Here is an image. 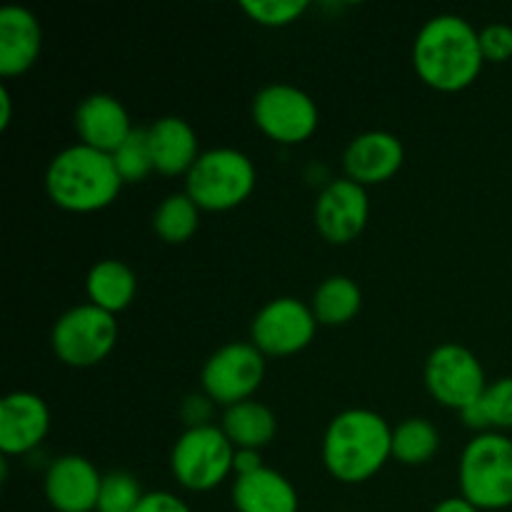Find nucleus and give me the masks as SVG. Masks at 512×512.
<instances>
[{"label":"nucleus","instance_id":"nucleus-31","mask_svg":"<svg viewBox=\"0 0 512 512\" xmlns=\"http://www.w3.org/2000/svg\"><path fill=\"white\" fill-rule=\"evenodd\" d=\"M135 512H193L185 500H180L175 493L168 490H153V493H145L140 505Z\"/></svg>","mask_w":512,"mask_h":512},{"label":"nucleus","instance_id":"nucleus-25","mask_svg":"<svg viewBox=\"0 0 512 512\" xmlns=\"http://www.w3.org/2000/svg\"><path fill=\"white\" fill-rule=\"evenodd\" d=\"M440 450V430L428 418H408L393 428V458L403 465H425Z\"/></svg>","mask_w":512,"mask_h":512},{"label":"nucleus","instance_id":"nucleus-23","mask_svg":"<svg viewBox=\"0 0 512 512\" xmlns=\"http://www.w3.org/2000/svg\"><path fill=\"white\" fill-rule=\"evenodd\" d=\"M460 415H463L465 425L478 433L512 430V375L490 383L480 400H475Z\"/></svg>","mask_w":512,"mask_h":512},{"label":"nucleus","instance_id":"nucleus-29","mask_svg":"<svg viewBox=\"0 0 512 512\" xmlns=\"http://www.w3.org/2000/svg\"><path fill=\"white\" fill-rule=\"evenodd\" d=\"M480 48L485 63H505L512 58V25L490 23L480 30Z\"/></svg>","mask_w":512,"mask_h":512},{"label":"nucleus","instance_id":"nucleus-8","mask_svg":"<svg viewBox=\"0 0 512 512\" xmlns=\"http://www.w3.org/2000/svg\"><path fill=\"white\" fill-rule=\"evenodd\" d=\"M253 120L260 133L283 145H298L318 130V103L293 83H270L253 98Z\"/></svg>","mask_w":512,"mask_h":512},{"label":"nucleus","instance_id":"nucleus-28","mask_svg":"<svg viewBox=\"0 0 512 512\" xmlns=\"http://www.w3.org/2000/svg\"><path fill=\"white\" fill-rule=\"evenodd\" d=\"M310 8L308 0H243L240 10L248 15L250 20L268 28H280V25H290L305 15Z\"/></svg>","mask_w":512,"mask_h":512},{"label":"nucleus","instance_id":"nucleus-24","mask_svg":"<svg viewBox=\"0 0 512 512\" xmlns=\"http://www.w3.org/2000/svg\"><path fill=\"white\" fill-rule=\"evenodd\" d=\"M200 228V208L188 193H173L155 208L153 230L170 245L188 243Z\"/></svg>","mask_w":512,"mask_h":512},{"label":"nucleus","instance_id":"nucleus-11","mask_svg":"<svg viewBox=\"0 0 512 512\" xmlns=\"http://www.w3.org/2000/svg\"><path fill=\"white\" fill-rule=\"evenodd\" d=\"M318 318L313 308L293 295H280L268 300L263 308L255 313L250 325V343L263 355H295L308 348L318 330Z\"/></svg>","mask_w":512,"mask_h":512},{"label":"nucleus","instance_id":"nucleus-30","mask_svg":"<svg viewBox=\"0 0 512 512\" xmlns=\"http://www.w3.org/2000/svg\"><path fill=\"white\" fill-rule=\"evenodd\" d=\"M215 403L205 393H193L183 400L180 405V418L185 420L188 428H200V425H213L210 418H213Z\"/></svg>","mask_w":512,"mask_h":512},{"label":"nucleus","instance_id":"nucleus-5","mask_svg":"<svg viewBox=\"0 0 512 512\" xmlns=\"http://www.w3.org/2000/svg\"><path fill=\"white\" fill-rule=\"evenodd\" d=\"M460 495L478 510L512 508V440L478 433L460 455Z\"/></svg>","mask_w":512,"mask_h":512},{"label":"nucleus","instance_id":"nucleus-13","mask_svg":"<svg viewBox=\"0 0 512 512\" xmlns=\"http://www.w3.org/2000/svg\"><path fill=\"white\" fill-rule=\"evenodd\" d=\"M103 475L93 460L83 455H60L45 470V498L58 512H95L98 510Z\"/></svg>","mask_w":512,"mask_h":512},{"label":"nucleus","instance_id":"nucleus-6","mask_svg":"<svg viewBox=\"0 0 512 512\" xmlns=\"http://www.w3.org/2000/svg\"><path fill=\"white\" fill-rule=\"evenodd\" d=\"M235 450L220 425L185 428L170 450V470L185 490L208 493L233 473Z\"/></svg>","mask_w":512,"mask_h":512},{"label":"nucleus","instance_id":"nucleus-20","mask_svg":"<svg viewBox=\"0 0 512 512\" xmlns=\"http://www.w3.org/2000/svg\"><path fill=\"white\" fill-rule=\"evenodd\" d=\"M85 293H88V303L98 305V308L108 310V313H120V310L130 308L138 293V278H135L133 268L123 260L105 258L98 260L93 268L88 270L85 278Z\"/></svg>","mask_w":512,"mask_h":512},{"label":"nucleus","instance_id":"nucleus-26","mask_svg":"<svg viewBox=\"0 0 512 512\" xmlns=\"http://www.w3.org/2000/svg\"><path fill=\"white\" fill-rule=\"evenodd\" d=\"M123 183H140L155 170L153 150H150L148 128H135L123 145L113 153Z\"/></svg>","mask_w":512,"mask_h":512},{"label":"nucleus","instance_id":"nucleus-22","mask_svg":"<svg viewBox=\"0 0 512 512\" xmlns=\"http://www.w3.org/2000/svg\"><path fill=\"white\" fill-rule=\"evenodd\" d=\"M310 308L320 325H345L363 308V290L348 275H330L315 288Z\"/></svg>","mask_w":512,"mask_h":512},{"label":"nucleus","instance_id":"nucleus-33","mask_svg":"<svg viewBox=\"0 0 512 512\" xmlns=\"http://www.w3.org/2000/svg\"><path fill=\"white\" fill-rule=\"evenodd\" d=\"M433 512H483L475 508L470 500H465L463 495H455V498H445L435 505Z\"/></svg>","mask_w":512,"mask_h":512},{"label":"nucleus","instance_id":"nucleus-4","mask_svg":"<svg viewBox=\"0 0 512 512\" xmlns=\"http://www.w3.org/2000/svg\"><path fill=\"white\" fill-rule=\"evenodd\" d=\"M255 180L258 170L250 155L230 145H220L200 153L190 173L185 175V193L200 210L223 213L250 198Z\"/></svg>","mask_w":512,"mask_h":512},{"label":"nucleus","instance_id":"nucleus-18","mask_svg":"<svg viewBox=\"0 0 512 512\" xmlns=\"http://www.w3.org/2000/svg\"><path fill=\"white\" fill-rule=\"evenodd\" d=\"M155 170L163 175H188L200 158L198 133L180 115H163L148 125Z\"/></svg>","mask_w":512,"mask_h":512},{"label":"nucleus","instance_id":"nucleus-1","mask_svg":"<svg viewBox=\"0 0 512 512\" xmlns=\"http://www.w3.org/2000/svg\"><path fill=\"white\" fill-rule=\"evenodd\" d=\"M485 65L480 30L458 13L425 20L413 40V68L425 85L458 93L480 78Z\"/></svg>","mask_w":512,"mask_h":512},{"label":"nucleus","instance_id":"nucleus-3","mask_svg":"<svg viewBox=\"0 0 512 512\" xmlns=\"http://www.w3.org/2000/svg\"><path fill=\"white\" fill-rule=\"evenodd\" d=\"M110 153L75 143L53 155L45 170V190L58 208L68 213H95L115 203L123 190Z\"/></svg>","mask_w":512,"mask_h":512},{"label":"nucleus","instance_id":"nucleus-17","mask_svg":"<svg viewBox=\"0 0 512 512\" xmlns=\"http://www.w3.org/2000/svg\"><path fill=\"white\" fill-rule=\"evenodd\" d=\"M43 50V28L33 10L23 5L0 8V75L15 78L35 65Z\"/></svg>","mask_w":512,"mask_h":512},{"label":"nucleus","instance_id":"nucleus-10","mask_svg":"<svg viewBox=\"0 0 512 512\" xmlns=\"http://www.w3.org/2000/svg\"><path fill=\"white\" fill-rule=\"evenodd\" d=\"M263 378L265 355L253 343H240V340L215 350L205 360L203 373H200L203 393L215 405H225V408L253 398L255 390L263 385Z\"/></svg>","mask_w":512,"mask_h":512},{"label":"nucleus","instance_id":"nucleus-9","mask_svg":"<svg viewBox=\"0 0 512 512\" xmlns=\"http://www.w3.org/2000/svg\"><path fill=\"white\" fill-rule=\"evenodd\" d=\"M425 385L440 405L463 413L480 400L490 383L473 350L460 343H443L425 360Z\"/></svg>","mask_w":512,"mask_h":512},{"label":"nucleus","instance_id":"nucleus-2","mask_svg":"<svg viewBox=\"0 0 512 512\" xmlns=\"http://www.w3.org/2000/svg\"><path fill=\"white\" fill-rule=\"evenodd\" d=\"M320 455L335 480L365 483L393 458V428L375 410L348 408L325 428Z\"/></svg>","mask_w":512,"mask_h":512},{"label":"nucleus","instance_id":"nucleus-21","mask_svg":"<svg viewBox=\"0 0 512 512\" xmlns=\"http://www.w3.org/2000/svg\"><path fill=\"white\" fill-rule=\"evenodd\" d=\"M220 428L238 450H263L278 433V420L268 405L250 398L225 408Z\"/></svg>","mask_w":512,"mask_h":512},{"label":"nucleus","instance_id":"nucleus-34","mask_svg":"<svg viewBox=\"0 0 512 512\" xmlns=\"http://www.w3.org/2000/svg\"><path fill=\"white\" fill-rule=\"evenodd\" d=\"M10 118H13V98H10L8 85H3L0 88V130L8 128Z\"/></svg>","mask_w":512,"mask_h":512},{"label":"nucleus","instance_id":"nucleus-15","mask_svg":"<svg viewBox=\"0 0 512 512\" xmlns=\"http://www.w3.org/2000/svg\"><path fill=\"white\" fill-rule=\"evenodd\" d=\"M405 163L403 140L388 130H368L355 135L343 153L345 173L360 185H378L393 178Z\"/></svg>","mask_w":512,"mask_h":512},{"label":"nucleus","instance_id":"nucleus-32","mask_svg":"<svg viewBox=\"0 0 512 512\" xmlns=\"http://www.w3.org/2000/svg\"><path fill=\"white\" fill-rule=\"evenodd\" d=\"M260 468H265L263 458H260V450H235V463H233L235 478L258 473Z\"/></svg>","mask_w":512,"mask_h":512},{"label":"nucleus","instance_id":"nucleus-16","mask_svg":"<svg viewBox=\"0 0 512 512\" xmlns=\"http://www.w3.org/2000/svg\"><path fill=\"white\" fill-rule=\"evenodd\" d=\"M75 130L80 143L113 155L133 133L128 108L110 93H93L75 108Z\"/></svg>","mask_w":512,"mask_h":512},{"label":"nucleus","instance_id":"nucleus-12","mask_svg":"<svg viewBox=\"0 0 512 512\" xmlns=\"http://www.w3.org/2000/svg\"><path fill=\"white\" fill-rule=\"evenodd\" d=\"M368 218V188L350 178H335L325 183L315 200V228L328 243H353L365 230Z\"/></svg>","mask_w":512,"mask_h":512},{"label":"nucleus","instance_id":"nucleus-7","mask_svg":"<svg viewBox=\"0 0 512 512\" xmlns=\"http://www.w3.org/2000/svg\"><path fill=\"white\" fill-rule=\"evenodd\" d=\"M118 343V320L93 303L65 310L53 325L50 345L60 363L70 368H93L113 353Z\"/></svg>","mask_w":512,"mask_h":512},{"label":"nucleus","instance_id":"nucleus-27","mask_svg":"<svg viewBox=\"0 0 512 512\" xmlns=\"http://www.w3.org/2000/svg\"><path fill=\"white\" fill-rule=\"evenodd\" d=\"M143 495L145 493L140 488V480L133 473L113 470V473L103 475L98 510L95 512H135Z\"/></svg>","mask_w":512,"mask_h":512},{"label":"nucleus","instance_id":"nucleus-14","mask_svg":"<svg viewBox=\"0 0 512 512\" xmlns=\"http://www.w3.org/2000/svg\"><path fill=\"white\" fill-rule=\"evenodd\" d=\"M50 430V410L40 395L15 390L0 400V450L25 455L38 448Z\"/></svg>","mask_w":512,"mask_h":512},{"label":"nucleus","instance_id":"nucleus-19","mask_svg":"<svg viewBox=\"0 0 512 512\" xmlns=\"http://www.w3.org/2000/svg\"><path fill=\"white\" fill-rule=\"evenodd\" d=\"M233 505L238 512H298L300 498L295 485L273 468L235 478Z\"/></svg>","mask_w":512,"mask_h":512}]
</instances>
